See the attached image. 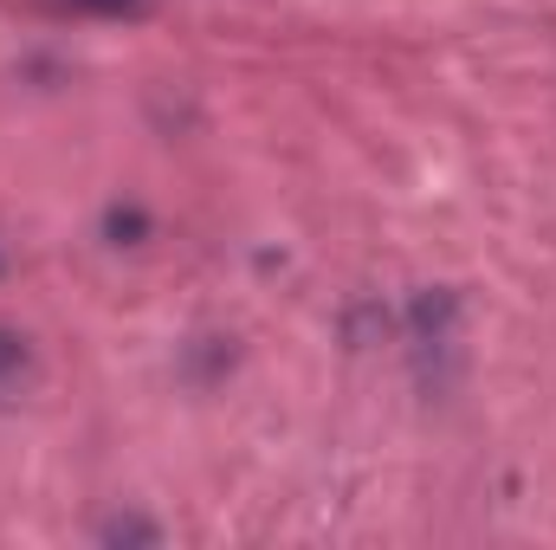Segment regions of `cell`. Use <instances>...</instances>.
Segmentation results:
<instances>
[{"instance_id":"2","label":"cell","mask_w":556,"mask_h":550,"mask_svg":"<svg viewBox=\"0 0 556 550\" xmlns=\"http://www.w3.org/2000/svg\"><path fill=\"white\" fill-rule=\"evenodd\" d=\"M26 376H33V350H26V337H20V330H7V324H0V396H13Z\"/></svg>"},{"instance_id":"3","label":"cell","mask_w":556,"mask_h":550,"mask_svg":"<svg viewBox=\"0 0 556 550\" xmlns=\"http://www.w3.org/2000/svg\"><path fill=\"white\" fill-rule=\"evenodd\" d=\"M98 538H104V545H162V532H155V525H142V518H111Z\"/></svg>"},{"instance_id":"4","label":"cell","mask_w":556,"mask_h":550,"mask_svg":"<svg viewBox=\"0 0 556 550\" xmlns=\"http://www.w3.org/2000/svg\"><path fill=\"white\" fill-rule=\"evenodd\" d=\"M104 227H111V240L124 247V240H137V234H142V214H124V208H117V214H111Z\"/></svg>"},{"instance_id":"5","label":"cell","mask_w":556,"mask_h":550,"mask_svg":"<svg viewBox=\"0 0 556 550\" xmlns=\"http://www.w3.org/2000/svg\"><path fill=\"white\" fill-rule=\"evenodd\" d=\"M85 7H104V13H117V7H137V0H85Z\"/></svg>"},{"instance_id":"1","label":"cell","mask_w":556,"mask_h":550,"mask_svg":"<svg viewBox=\"0 0 556 550\" xmlns=\"http://www.w3.org/2000/svg\"><path fill=\"white\" fill-rule=\"evenodd\" d=\"M453 317H459V298H453L446 285L420 291L415 304H408V330H415V350H446V343H453Z\"/></svg>"}]
</instances>
